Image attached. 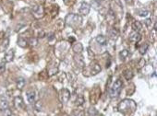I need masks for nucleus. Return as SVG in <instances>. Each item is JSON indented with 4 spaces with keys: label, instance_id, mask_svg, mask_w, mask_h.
I'll return each mask as SVG.
<instances>
[{
    "label": "nucleus",
    "instance_id": "f257e3e1",
    "mask_svg": "<svg viewBox=\"0 0 157 116\" xmlns=\"http://www.w3.org/2000/svg\"><path fill=\"white\" fill-rule=\"evenodd\" d=\"M136 107H137L136 106V103L133 100L126 99H123L119 103L118 110L123 114H128V113H131V112H133V111H135Z\"/></svg>",
    "mask_w": 157,
    "mask_h": 116
},
{
    "label": "nucleus",
    "instance_id": "f03ea898",
    "mask_svg": "<svg viewBox=\"0 0 157 116\" xmlns=\"http://www.w3.org/2000/svg\"><path fill=\"white\" fill-rule=\"evenodd\" d=\"M82 18L78 14H68L66 17V23L70 26H79L81 24Z\"/></svg>",
    "mask_w": 157,
    "mask_h": 116
},
{
    "label": "nucleus",
    "instance_id": "7ed1b4c3",
    "mask_svg": "<svg viewBox=\"0 0 157 116\" xmlns=\"http://www.w3.org/2000/svg\"><path fill=\"white\" fill-rule=\"evenodd\" d=\"M122 87H123L122 81L120 79H116L114 82L111 90H110V97L111 98H116V97H118L121 90H122Z\"/></svg>",
    "mask_w": 157,
    "mask_h": 116
},
{
    "label": "nucleus",
    "instance_id": "20e7f679",
    "mask_svg": "<svg viewBox=\"0 0 157 116\" xmlns=\"http://www.w3.org/2000/svg\"><path fill=\"white\" fill-rule=\"evenodd\" d=\"M100 97H101V90L98 87H95L91 92V102L92 104H95L99 100Z\"/></svg>",
    "mask_w": 157,
    "mask_h": 116
},
{
    "label": "nucleus",
    "instance_id": "39448f33",
    "mask_svg": "<svg viewBox=\"0 0 157 116\" xmlns=\"http://www.w3.org/2000/svg\"><path fill=\"white\" fill-rule=\"evenodd\" d=\"M59 98H60L61 102L63 103H66L68 102L70 99V92L67 89H63V90H60V94H59Z\"/></svg>",
    "mask_w": 157,
    "mask_h": 116
},
{
    "label": "nucleus",
    "instance_id": "423d86ee",
    "mask_svg": "<svg viewBox=\"0 0 157 116\" xmlns=\"http://www.w3.org/2000/svg\"><path fill=\"white\" fill-rule=\"evenodd\" d=\"M32 12H33V16L36 19H41L44 14V9L42 6H35L32 9Z\"/></svg>",
    "mask_w": 157,
    "mask_h": 116
},
{
    "label": "nucleus",
    "instance_id": "0eeeda50",
    "mask_svg": "<svg viewBox=\"0 0 157 116\" xmlns=\"http://www.w3.org/2000/svg\"><path fill=\"white\" fill-rule=\"evenodd\" d=\"M90 8H91V7H90V5L88 3L82 2L80 7V9H79V12H80V14L83 15V16H86V15L89 14Z\"/></svg>",
    "mask_w": 157,
    "mask_h": 116
},
{
    "label": "nucleus",
    "instance_id": "6e6552de",
    "mask_svg": "<svg viewBox=\"0 0 157 116\" xmlns=\"http://www.w3.org/2000/svg\"><path fill=\"white\" fill-rule=\"evenodd\" d=\"M14 105L15 107L19 110H22L24 109V102H23V99L20 96H17L15 97L14 99Z\"/></svg>",
    "mask_w": 157,
    "mask_h": 116
},
{
    "label": "nucleus",
    "instance_id": "1a4fd4ad",
    "mask_svg": "<svg viewBox=\"0 0 157 116\" xmlns=\"http://www.w3.org/2000/svg\"><path fill=\"white\" fill-rule=\"evenodd\" d=\"M141 40V35H140L139 32H133L130 33L129 35V41L133 44H136V42H138Z\"/></svg>",
    "mask_w": 157,
    "mask_h": 116
},
{
    "label": "nucleus",
    "instance_id": "9d476101",
    "mask_svg": "<svg viewBox=\"0 0 157 116\" xmlns=\"http://www.w3.org/2000/svg\"><path fill=\"white\" fill-rule=\"evenodd\" d=\"M14 55H15V53H14V50H13V49H11V50H9L7 53H6L5 57H4L5 63H9V62H12L13 59H14Z\"/></svg>",
    "mask_w": 157,
    "mask_h": 116
},
{
    "label": "nucleus",
    "instance_id": "9b49d317",
    "mask_svg": "<svg viewBox=\"0 0 157 116\" xmlns=\"http://www.w3.org/2000/svg\"><path fill=\"white\" fill-rule=\"evenodd\" d=\"M95 40H96V41L100 44V45H102V46L107 45V39H106V37L104 36V35H98V36L95 38Z\"/></svg>",
    "mask_w": 157,
    "mask_h": 116
},
{
    "label": "nucleus",
    "instance_id": "f8f14e48",
    "mask_svg": "<svg viewBox=\"0 0 157 116\" xmlns=\"http://www.w3.org/2000/svg\"><path fill=\"white\" fill-rule=\"evenodd\" d=\"M101 70H102L101 65H100L99 64H94L92 66V69H91V75L96 76L97 74H99V73L101 72Z\"/></svg>",
    "mask_w": 157,
    "mask_h": 116
},
{
    "label": "nucleus",
    "instance_id": "ddd939ff",
    "mask_svg": "<svg viewBox=\"0 0 157 116\" xmlns=\"http://www.w3.org/2000/svg\"><path fill=\"white\" fill-rule=\"evenodd\" d=\"M16 85H17V89L18 90H23V88L25 87V85H26V81L23 77H19L16 81Z\"/></svg>",
    "mask_w": 157,
    "mask_h": 116
},
{
    "label": "nucleus",
    "instance_id": "4468645a",
    "mask_svg": "<svg viewBox=\"0 0 157 116\" xmlns=\"http://www.w3.org/2000/svg\"><path fill=\"white\" fill-rule=\"evenodd\" d=\"M35 97H36V94L33 90H30L27 92V99L30 103H33L35 102Z\"/></svg>",
    "mask_w": 157,
    "mask_h": 116
},
{
    "label": "nucleus",
    "instance_id": "2eb2a0df",
    "mask_svg": "<svg viewBox=\"0 0 157 116\" xmlns=\"http://www.w3.org/2000/svg\"><path fill=\"white\" fill-rule=\"evenodd\" d=\"M8 46H9V39H4V41H2V44L0 45V52H5L8 48Z\"/></svg>",
    "mask_w": 157,
    "mask_h": 116
},
{
    "label": "nucleus",
    "instance_id": "dca6fc26",
    "mask_svg": "<svg viewBox=\"0 0 157 116\" xmlns=\"http://www.w3.org/2000/svg\"><path fill=\"white\" fill-rule=\"evenodd\" d=\"M72 50L75 52L76 53L80 54V53L83 51V46H82V44H80V42H77V44H75L74 45H73Z\"/></svg>",
    "mask_w": 157,
    "mask_h": 116
},
{
    "label": "nucleus",
    "instance_id": "f3484780",
    "mask_svg": "<svg viewBox=\"0 0 157 116\" xmlns=\"http://www.w3.org/2000/svg\"><path fill=\"white\" fill-rule=\"evenodd\" d=\"M132 29L134 32H140V31H141V29H142V25H141V23H140V21H134L132 23Z\"/></svg>",
    "mask_w": 157,
    "mask_h": 116
},
{
    "label": "nucleus",
    "instance_id": "a211bd4d",
    "mask_svg": "<svg viewBox=\"0 0 157 116\" xmlns=\"http://www.w3.org/2000/svg\"><path fill=\"white\" fill-rule=\"evenodd\" d=\"M75 61L76 63L78 64V65L80 66V67H83L85 65V62H84V59L82 57L81 55H76L75 56Z\"/></svg>",
    "mask_w": 157,
    "mask_h": 116
},
{
    "label": "nucleus",
    "instance_id": "6ab92c4d",
    "mask_svg": "<svg viewBox=\"0 0 157 116\" xmlns=\"http://www.w3.org/2000/svg\"><path fill=\"white\" fill-rule=\"evenodd\" d=\"M0 109H1V111H5L6 109H8V102L6 99H0Z\"/></svg>",
    "mask_w": 157,
    "mask_h": 116
},
{
    "label": "nucleus",
    "instance_id": "aec40b11",
    "mask_svg": "<svg viewBox=\"0 0 157 116\" xmlns=\"http://www.w3.org/2000/svg\"><path fill=\"white\" fill-rule=\"evenodd\" d=\"M109 36H110V38H111L112 40H116L117 37H118V32H117V30H116V29L110 30Z\"/></svg>",
    "mask_w": 157,
    "mask_h": 116
},
{
    "label": "nucleus",
    "instance_id": "412c9836",
    "mask_svg": "<svg viewBox=\"0 0 157 116\" xmlns=\"http://www.w3.org/2000/svg\"><path fill=\"white\" fill-rule=\"evenodd\" d=\"M123 75H124V77H125V78H126L127 80H130L131 78L133 77V73H132V71L129 70V69H127V70L124 71Z\"/></svg>",
    "mask_w": 157,
    "mask_h": 116
},
{
    "label": "nucleus",
    "instance_id": "4be33fe9",
    "mask_svg": "<svg viewBox=\"0 0 157 116\" xmlns=\"http://www.w3.org/2000/svg\"><path fill=\"white\" fill-rule=\"evenodd\" d=\"M148 47H149L148 44H142V45H140V47L139 48V51H140V54H142L143 55V54H145V53H147Z\"/></svg>",
    "mask_w": 157,
    "mask_h": 116
},
{
    "label": "nucleus",
    "instance_id": "5701e85b",
    "mask_svg": "<svg viewBox=\"0 0 157 116\" xmlns=\"http://www.w3.org/2000/svg\"><path fill=\"white\" fill-rule=\"evenodd\" d=\"M84 102H85V99L82 95L78 96L77 99H76V105H77V106H82V105L84 104Z\"/></svg>",
    "mask_w": 157,
    "mask_h": 116
},
{
    "label": "nucleus",
    "instance_id": "b1692460",
    "mask_svg": "<svg viewBox=\"0 0 157 116\" xmlns=\"http://www.w3.org/2000/svg\"><path fill=\"white\" fill-rule=\"evenodd\" d=\"M128 54H129V53H128V51L127 50V49H124V50H122V51L119 53V56H120V59L121 60H125L126 58L128 57Z\"/></svg>",
    "mask_w": 157,
    "mask_h": 116
},
{
    "label": "nucleus",
    "instance_id": "393cba45",
    "mask_svg": "<svg viewBox=\"0 0 157 116\" xmlns=\"http://www.w3.org/2000/svg\"><path fill=\"white\" fill-rule=\"evenodd\" d=\"M18 45H19L20 47H26L28 45V41L23 38H19L18 41Z\"/></svg>",
    "mask_w": 157,
    "mask_h": 116
},
{
    "label": "nucleus",
    "instance_id": "a878e982",
    "mask_svg": "<svg viewBox=\"0 0 157 116\" xmlns=\"http://www.w3.org/2000/svg\"><path fill=\"white\" fill-rule=\"evenodd\" d=\"M96 114H97V111L94 107H91L88 110V115L89 116H96Z\"/></svg>",
    "mask_w": 157,
    "mask_h": 116
},
{
    "label": "nucleus",
    "instance_id": "bb28decb",
    "mask_svg": "<svg viewBox=\"0 0 157 116\" xmlns=\"http://www.w3.org/2000/svg\"><path fill=\"white\" fill-rule=\"evenodd\" d=\"M150 14L149 13V11L148 10H139L138 11V15L140 16V17H147L148 15Z\"/></svg>",
    "mask_w": 157,
    "mask_h": 116
},
{
    "label": "nucleus",
    "instance_id": "cd10ccee",
    "mask_svg": "<svg viewBox=\"0 0 157 116\" xmlns=\"http://www.w3.org/2000/svg\"><path fill=\"white\" fill-rule=\"evenodd\" d=\"M28 44H30L31 46H35L37 45V40L35 38H31L28 41Z\"/></svg>",
    "mask_w": 157,
    "mask_h": 116
},
{
    "label": "nucleus",
    "instance_id": "c85d7f7f",
    "mask_svg": "<svg viewBox=\"0 0 157 116\" xmlns=\"http://www.w3.org/2000/svg\"><path fill=\"white\" fill-rule=\"evenodd\" d=\"M6 70V63H0V74L4 73V71Z\"/></svg>",
    "mask_w": 157,
    "mask_h": 116
},
{
    "label": "nucleus",
    "instance_id": "c756f323",
    "mask_svg": "<svg viewBox=\"0 0 157 116\" xmlns=\"http://www.w3.org/2000/svg\"><path fill=\"white\" fill-rule=\"evenodd\" d=\"M4 111V116H12V112L9 109H6Z\"/></svg>",
    "mask_w": 157,
    "mask_h": 116
},
{
    "label": "nucleus",
    "instance_id": "7c9ffc66",
    "mask_svg": "<svg viewBox=\"0 0 157 116\" xmlns=\"http://www.w3.org/2000/svg\"><path fill=\"white\" fill-rule=\"evenodd\" d=\"M145 24L148 28H152V19H147L145 20Z\"/></svg>",
    "mask_w": 157,
    "mask_h": 116
},
{
    "label": "nucleus",
    "instance_id": "2f4dec72",
    "mask_svg": "<svg viewBox=\"0 0 157 116\" xmlns=\"http://www.w3.org/2000/svg\"><path fill=\"white\" fill-rule=\"evenodd\" d=\"M145 64H146V61L144 60V58H141L140 60V62H139V66L140 67H143L145 65Z\"/></svg>",
    "mask_w": 157,
    "mask_h": 116
},
{
    "label": "nucleus",
    "instance_id": "473e14b6",
    "mask_svg": "<svg viewBox=\"0 0 157 116\" xmlns=\"http://www.w3.org/2000/svg\"><path fill=\"white\" fill-rule=\"evenodd\" d=\"M73 116H83V112L78 110V111H75L73 112Z\"/></svg>",
    "mask_w": 157,
    "mask_h": 116
},
{
    "label": "nucleus",
    "instance_id": "72a5a7b5",
    "mask_svg": "<svg viewBox=\"0 0 157 116\" xmlns=\"http://www.w3.org/2000/svg\"><path fill=\"white\" fill-rule=\"evenodd\" d=\"M48 41H49V42H51V44H52V41H56V38H55V36H54L53 33H51L50 36L48 37Z\"/></svg>",
    "mask_w": 157,
    "mask_h": 116
},
{
    "label": "nucleus",
    "instance_id": "f704fd0d",
    "mask_svg": "<svg viewBox=\"0 0 157 116\" xmlns=\"http://www.w3.org/2000/svg\"><path fill=\"white\" fill-rule=\"evenodd\" d=\"M39 35H40V36H39V37H41V38H43V37H44L45 33H44V32H40V33H39Z\"/></svg>",
    "mask_w": 157,
    "mask_h": 116
},
{
    "label": "nucleus",
    "instance_id": "c9c22d12",
    "mask_svg": "<svg viewBox=\"0 0 157 116\" xmlns=\"http://www.w3.org/2000/svg\"><path fill=\"white\" fill-rule=\"evenodd\" d=\"M126 1H127V2H131V1H132V0H126Z\"/></svg>",
    "mask_w": 157,
    "mask_h": 116
}]
</instances>
